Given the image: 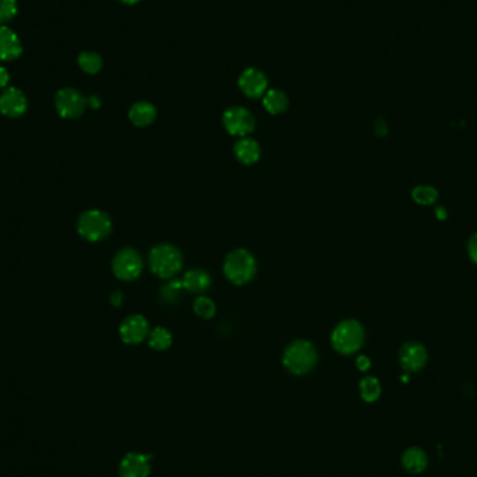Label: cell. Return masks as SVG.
I'll return each mask as SVG.
<instances>
[{"instance_id":"6da1fadb","label":"cell","mask_w":477,"mask_h":477,"mask_svg":"<svg viewBox=\"0 0 477 477\" xmlns=\"http://www.w3.org/2000/svg\"><path fill=\"white\" fill-rule=\"evenodd\" d=\"M318 354L314 345L304 339L293 341L284 353V364L294 376H304L310 373L316 363Z\"/></svg>"},{"instance_id":"7a4b0ae2","label":"cell","mask_w":477,"mask_h":477,"mask_svg":"<svg viewBox=\"0 0 477 477\" xmlns=\"http://www.w3.org/2000/svg\"><path fill=\"white\" fill-rule=\"evenodd\" d=\"M223 272L226 278L235 285L249 284L257 272L255 255L245 249L233 250L225 260Z\"/></svg>"},{"instance_id":"3957f363","label":"cell","mask_w":477,"mask_h":477,"mask_svg":"<svg viewBox=\"0 0 477 477\" xmlns=\"http://www.w3.org/2000/svg\"><path fill=\"white\" fill-rule=\"evenodd\" d=\"M366 332L363 325L356 319H345L339 322L331 335L334 349L342 354H353L364 344Z\"/></svg>"},{"instance_id":"277c9868","label":"cell","mask_w":477,"mask_h":477,"mask_svg":"<svg viewBox=\"0 0 477 477\" xmlns=\"http://www.w3.org/2000/svg\"><path fill=\"white\" fill-rule=\"evenodd\" d=\"M150 267L159 278H172L182 270L183 255L172 245H158L150 252Z\"/></svg>"},{"instance_id":"5b68a950","label":"cell","mask_w":477,"mask_h":477,"mask_svg":"<svg viewBox=\"0 0 477 477\" xmlns=\"http://www.w3.org/2000/svg\"><path fill=\"white\" fill-rule=\"evenodd\" d=\"M77 229L86 240L99 242L111 233L112 222L105 212L99 210H90L80 217Z\"/></svg>"},{"instance_id":"8992f818","label":"cell","mask_w":477,"mask_h":477,"mask_svg":"<svg viewBox=\"0 0 477 477\" xmlns=\"http://www.w3.org/2000/svg\"><path fill=\"white\" fill-rule=\"evenodd\" d=\"M112 270L116 278L122 281H134L141 275L143 258L134 249H123L115 255Z\"/></svg>"},{"instance_id":"52a82bcc","label":"cell","mask_w":477,"mask_h":477,"mask_svg":"<svg viewBox=\"0 0 477 477\" xmlns=\"http://www.w3.org/2000/svg\"><path fill=\"white\" fill-rule=\"evenodd\" d=\"M223 126L232 135L246 137L255 130V116L246 108L233 106L223 113Z\"/></svg>"},{"instance_id":"ba28073f","label":"cell","mask_w":477,"mask_h":477,"mask_svg":"<svg viewBox=\"0 0 477 477\" xmlns=\"http://www.w3.org/2000/svg\"><path fill=\"white\" fill-rule=\"evenodd\" d=\"M55 106L64 119H76L84 113L87 99L74 88H62L56 94Z\"/></svg>"},{"instance_id":"9c48e42d","label":"cell","mask_w":477,"mask_h":477,"mask_svg":"<svg viewBox=\"0 0 477 477\" xmlns=\"http://www.w3.org/2000/svg\"><path fill=\"white\" fill-rule=\"evenodd\" d=\"M429 354L426 348L416 341H409L402 345L399 350V363L404 370L409 373H417L427 364Z\"/></svg>"},{"instance_id":"30bf717a","label":"cell","mask_w":477,"mask_h":477,"mask_svg":"<svg viewBox=\"0 0 477 477\" xmlns=\"http://www.w3.org/2000/svg\"><path fill=\"white\" fill-rule=\"evenodd\" d=\"M120 338L128 345H138L150 335V324L143 316H130L120 325Z\"/></svg>"},{"instance_id":"8fae6325","label":"cell","mask_w":477,"mask_h":477,"mask_svg":"<svg viewBox=\"0 0 477 477\" xmlns=\"http://www.w3.org/2000/svg\"><path fill=\"white\" fill-rule=\"evenodd\" d=\"M27 106V98L19 88H6L0 96V112L6 118H21L26 113Z\"/></svg>"},{"instance_id":"7c38bea8","label":"cell","mask_w":477,"mask_h":477,"mask_svg":"<svg viewBox=\"0 0 477 477\" xmlns=\"http://www.w3.org/2000/svg\"><path fill=\"white\" fill-rule=\"evenodd\" d=\"M150 455L130 452L119 466V476L120 477H148L150 475Z\"/></svg>"},{"instance_id":"4fadbf2b","label":"cell","mask_w":477,"mask_h":477,"mask_svg":"<svg viewBox=\"0 0 477 477\" xmlns=\"http://www.w3.org/2000/svg\"><path fill=\"white\" fill-rule=\"evenodd\" d=\"M239 87L243 94L249 98H260L265 94L268 80L265 74L257 68H247L239 78Z\"/></svg>"},{"instance_id":"5bb4252c","label":"cell","mask_w":477,"mask_h":477,"mask_svg":"<svg viewBox=\"0 0 477 477\" xmlns=\"http://www.w3.org/2000/svg\"><path fill=\"white\" fill-rule=\"evenodd\" d=\"M23 53V46L16 35L10 29L0 26V61L10 62L20 58Z\"/></svg>"},{"instance_id":"9a60e30c","label":"cell","mask_w":477,"mask_h":477,"mask_svg":"<svg viewBox=\"0 0 477 477\" xmlns=\"http://www.w3.org/2000/svg\"><path fill=\"white\" fill-rule=\"evenodd\" d=\"M128 118L133 122V125L138 128H145L150 126L155 118H157V109L153 103L150 102H137L130 108Z\"/></svg>"},{"instance_id":"2e32d148","label":"cell","mask_w":477,"mask_h":477,"mask_svg":"<svg viewBox=\"0 0 477 477\" xmlns=\"http://www.w3.org/2000/svg\"><path fill=\"white\" fill-rule=\"evenodd\" d=\"M235 155L245 165H253L261 157V147L253 138H242L233 147Z\"/></svg>"},{"instance_id":"e0dca14e","label":"cell","mask_w":477,"mask_h":477,"mask_svg":"<svg viewBox=\"0 0 477 477\" xmlns=\"http://www.w3.org/2000/svg\"><path fill=\"white\" fill-rule=\"evenodd\" d=\"M211 277L204 270H191L185 274L182 284L183 289L191 293H202L211 287Z\"/></svg>"},{"instance_id":"ac0fdd59","label":"cell","mask_w":477,"mask_h":477,"mask_svg":"<svg viewBox=\"0 0 477 477\" xmlns=\"http://www.w3.org/2000/svg\"><path fill=\"white\" fill-rule=\"evenodd\" d=\"M427 455L420 448H409L402 456V465L412 473H420L427 468Z\"/></svg>"},{"instance_id":"d6986e66","label":"cell","mask_w":477,"mask_h":477,"mask_svg":"<svg viewBox=\"0 0 477 477\" xmlns=\"http://www.w3.org/2000/svg\"><path fill=\"white\" fill-rule=\"evenodd\" d=\"M262 103H264V108L271 115H279L287 111L289 106V99H287V94L279 90H270L265 93Z\"/></svg>"},{"instance_id":"ffe728a7","label":"cell","mask_w":477,"mask_h":477,"mask_svg":"<svg viewBox=\"0 0 477 477\" xmlns=\"http://www.w3.org/2000/svg\"><path fill=\"white\" fill-rule=\"evenodd\" d=\"M360 395L366 402H374L381 395V384L376 377H366L360 381Z\"/></svg>"},{"instance_id":"44dd1931","label":"cell","mask_w":477,"mask_h":477,"mask_svg":"<svg viewBox=\"0 0 477 477\" xmlns=\"http://www.w3.org/2000/svg\"><path fill=\"white\" fill-rule=\"evenodd\" d=\"M412 198L419 205H433L438 200V190L433 186H417L412 190Z\"/></svg>"},{"instance_id":"7402d4cb","label":"cell","mask_w":477,"mask_h":477,"mask_svg":"<svg viewBox=\"0 0 477 477\" xmlns=\"http://www.w3.org/2000/svg\"><path fill=\"white\" fill-rule=\"evenodd\" d=\"M172 345V334L163 328L157 327L150 332V347L155 350H166Z\"/></svg>"},{"instance_id":"603a6c76","label":"cell","mask_w":477,"mask_h":477,"mask_svg":"<svg viewBox=\"0 0 477 477\" xmlns=\"http://www.w3.org/2000/svg\"><path fill=\"white\" fill-rule=\"evenodd\" d=\"M102 58L96 52H83L78 56V66L87 74H96L102 68Z\"/></svg>"},{"instance_id":"cb8c5ba5","label":"cell","mask_w":477,"mask_h":477,"mask_svg":"<svg viewBox=\"0 0 477 477\" xmlns=\"http://www.w3.org/2000/svg\"><path fill=\"white\" fill-rule=\"evenodd\" d=\"M194 313H195L198 317L210 319V318H212L215 316V313H217V307H215L214 302H212L210 297H207V296H198V297L194 300Z\"/></svg>"},{"instance_id":"d4e9b609","label":"cell","mask_w":477,"mask_h":477,"mask_svg":"<svg viewBox=\"0 0 477 477\" xmlns=\"http://www.w3.org/2000/svg\"><path fill=\"white\" fill-rule=\"evenodd\" d=\"M17 0H0V24L11 21L17 14Z\"/></svg>"},{"instance_id":"484cf974","label":"cell","mask_w":477,"mask_h":477,"mask_svg":"<svg viewBox=\"0 0 477 477\" xmlns=\"http://www.w3.org/2000/svg\"><path fill=\"white\" fill-rule=\"evenodd\" d=\"M180 289H183L182 281H173L160 289V294L166 302H175Z\"/></svg>"},{"instance_id":"4316f807","label":"cell","mask_w":477,"mask_h":477,"mask_svg":"<svg viewBox=\"0 0 477 477\" xmlns=\"http://www.w3.org/2000/svg\"><path fill=\"white\" fill-rule=\"evenodd\" d=\"M468 253L471 260L477 264V233H475L468 242Z\"/></svg>"},{"instance_id":"83f0119b","label":"cell","mask_w":477,"mask_h":477,"mask_svg":"<svg viewBox=\"0 0 477 477\" xmlns=\"http://www.w3.org/2000/svg\"><path fill=\"white\" fill-rule=\"evenodd\" d=\"M356 366H357V369L360 371H367L370 369V366H371V361H370V359L367 356H359L357 360H356Z\"/></svg>"},{"instance_id":"f1b7e54d","label":"cell","mask_w":477,"mask_h":477,"mask_svg":"<svg viewBox=\"0 0 477 477\" xmlns=\"http://www.w3.org/2000/svg\"><path fill=\"white\" fill-rule=\"evenodd\" d=\"M374 130H376V134L379 137H385L388 134V126H386V122L384 119H377L376 120V125H374Z\"/></svg>"},{"instance_id":"f546056e","label":"cell","mask_w":477,"mask_h":477,"mask_svg":"<svg viewBox=\"0 0 477 477\" xmlns=\"http://www.w3.org/2000/svg\"><path fill=\"white\" fill-rule=\"evenodd\" d=\"M10 81V74L4 67H0V90L6 88Z\"/></svg>"},{"instance_id":"4dcf8cb0","label":"cell","mask_w":477,"mask_h":477,"mask_svg":"<svg viewBox=\"0 0 477 477\" xmlns=\"http://www.w3.org/2000/svg\"><path fill=\"white\" fill-rule=\"evenodd\" d=\"M436 217L440 220V221H446L448 218V211L446 210V207H437L436 208Z\"/></svg>"},{"instance_id":"1f68e13d","label":"cell","mask_w":477,"mask_h":477,"mask_svg":"<svg viewBox=\"0 0 477 477\" xmlns=\"http://www.w3.org/2000/svg\"><path fill=\"white\" fill-rule=\"evenodd\" d=\"M111 300H112V303H113V304H115L116 307H119V306L122 304V300H123V296H122V293H120V292H115V293L112 294Z\"/></svg>"},{"instance_id":"d6a6232c","label":"cell","mask_w":477,"mask_h":477,"mask_svg":"<svg viewBox=\"0 0 477 477\" xmlns=\"http://www.w3.org/2000/svg\"><path fill=\"white\" fill-rule=\"evenodd\" d=\"M87 103L91 106V108H94V109H96V108H99L101 106V99L98 98V96H91L88 101H87Z\"/></svg>"},{"instance_id":"836d02e7","label":"cell","mask_w":477,"mask_h":477,"mask_svg":"<svg viewBox=\"0 0 477 477\" xmlns=\"http://www.w3.org/2000/svg\"><path fill=\"white\" fill-rule=\"evenodd\" d=\"M122 3H125V4H134V3H137V1H140V0H120Z\"/></svg>"}]
</instances>
